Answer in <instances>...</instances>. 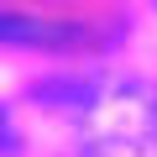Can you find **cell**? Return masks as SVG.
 I'll list each match as a JSON object with an SVG mask.
<instances>
[{
    "label": "cell",
    "instance_id": "cell-1",
    "mask_svg": "<svg viewBox=\"0 0 157 157\" xmlns=\"http://www.w3.org/2000/svg\"><path fill=\"white\" fill-rule=\"evenodd\" d=\"M84 157H157V89L147 84H105L78 131Z\"/></svg>",
    "mask_w": 157,
    "mask_h": 157
},
{
    "label": "cell",
    "instance_id": "cell-2",
    "mask_svg": "<svg viewBox=\"0 0 157 157\" xmlns=\"http://www.w3.org/2000/svg\"><path fill=\"white\" fill-rule=\"evenodd\" d=\"M0 42H16V47H63V42H73V26L37 21V16H0Z\"/></svg>",
    "mask_w": 157,
    "mask_h": 157
},
{
    "label": "cell",
    "instance_id": "cell-3",
    "mask_svg": "<svg viewBox=\"0 0 157 157\" xmlns=\"http://www.w3.org/2000/svg\"><path fill=\"white\" fill-rule=\"evenodd\" d=\"M16 147V131H11V121H6V110H0V152H11Z\"/></svg>",
    "mask_w": 157,
    "mask_h": 157
}]
</instances>
